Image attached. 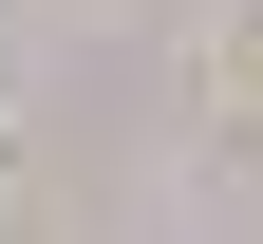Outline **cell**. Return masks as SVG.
<instances>
[{"mask_svg":"<svg viewBox=\"0 0 263 244\" xmlns=\"http://www.w3.org/2000/svg\"><path fill=\"white\" fill-rule=\"evenodd\" d=\"M226 113L263 132V0H226Z\"/></svg>","mask_w":263,"mask_h":244,"instance_id":"6da1fadb","label":"cell"}]
</instances>
